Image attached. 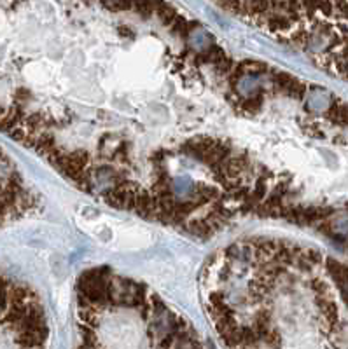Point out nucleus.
I'll list each match as a JSON object with an SVG mask.
<instances>
[{
    "label": "nucleus",
    "mask_w": 348,
    "mask_h": 349,
    "mask_svg": "<svg viewBox=\"0 0 348 349\" xmlns=\"http://www.w3.org/2000/svg\"><path fill=\"white\" fill-rule=\"evenodd\" d=\"M247 25L347 77V0H214Z\"/></svg>",
    "instance_id": "1"
},
{
    "label": "nucleus",
    "mask_w": 348,
    "mask_h": 349,
    "mask_svg": "<svg viewBox=\"0 0 348 349\" xmlns=\"http://www.w3.org/2000/svg\"><path fill=\"white\" fill-rule=\"evenodd\" d=\"M32 312V302L16 283L0 276V330L16 327Z\"/></svg>",
    "instance_id": "2"
}]
</instances>
